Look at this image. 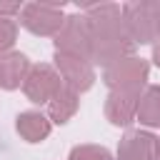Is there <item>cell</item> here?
I'll return each instance as SVG.
<instances>
[{
	"mask_svg": "<svg viewBox=\"0 0 160 160\" xmlns=\"http://www.w3.org/2000/svg\"><path fill=\"white\" fill-rule=\"evenodd\" d=\"M85 18L90 22V35H92V50H90L92 65L110 68V65L135 55L138 45L125 32L120 5H115V2L85 5Z\"/></svg>",
	"mask_w": 160,
	"mask_h": 160,
	"instance_id": "6da1fadb",
	"label": "cell"
},
{
	"mask_svg": "<svg viewBox=\"0 0 160 160\" xmlns=\"http://www.w3.org/2000/svg\"><path fill=\"white\" fill-rule=\"evenodd\" d=\"M148 75H150V62L145 58L130 55L110 68L102 70V82L108 85V90H138L142 92L148 85Z\"/></svg>",
	"mask_w": 160,
	"mask_h": 160,
	"instance_id": "7a4b0ae2",
	"label": "cell"
},
{
	"mask_svg": "<svg viewBox=\"0 0 160 160\" xmlns=\"http://www.w3.org/2000/svg\"><path fill=\"white\" fill-rule=\"evenodd\" d=\"M62 5L58 2H25L20 12V25L40 38H55L65 25Z\"/></svg>",
	"mask_w": 160,
	"mask_h": 160,
	"instance_id": "3957f363",
	"label": "cell"
},
{
	"mask_svg": "<svg viewBox=\"0 0 160 160\" xmlns=\"http://www.w3.org/2000/svg\"><path fill=\"white\" fill-rule=\"evenodd\" d=\"M55 52H68V55H80L90 60L92 50V35H90V22L85 12H75L65 18V25L55 35Z\"/></svg>",
	"mask_w": 160,
	"mask_h": 160,
	"instance_id": "277c9868",
	"label": "cell"
},
{
	"mask_svg": "<svg viewBox=\"0 0 160 160\" xmlns=\"http://www.w3.org/2000/svg\"><path fill=\"white\" fill-rule=\"evenodd\" d=\"M122 8V22L125 32L135 45H148L158 40L155 35V15H152V0H135L125 2Z\"/></svg>",
	"mask_w": 160,
	"mask_h": 160,
	"instance_id": "5b68a950",
	"label": "cell"
},
{
	"mask_svg": "<svg viewBox=\"0 0 160 160\" xmlns=\"http://www.w3.org/2000/svg\"><path fill=\"white\" fill-rule=\"evenodd\" d=\"M52 60H55V70H58L62 85H68L75 92H85V90L92 88V82H95V65L88 58L55 52Z\"/></svg>",
	"mask_w": 160,
	"mask_h": 160,
	"instance_id": "8992f818",
	"label": "cell"
},
{
	"mask_svg": "<svg viewBox=\"0 0 160 160\" xmlns=\"http://www.w3.org/2000/svg\"><path fill=\"white\" fill-rule=\"evenodd\" d=\"M60 88H62V80H60L55 65H48V62L32 65L28 78H25V82H22L25 98L30 102H35V105H48Z\"/></svg>",
	"mask_w": 160,
	"mask_h": 160,
	"instance_id": "52a82bcc",
	"label": "cell"
},
{
	"mask_svg": "<svg viewBox=\"0 0 160 160\" xmlns=\"http://www.w3.org/2000/svg\"><path fill=\"white\" fill-rule=\"evenodd\" d=\"M140 95L138 90H110L105 98V118L118 128H128L138 118Z\"/></svg>",
	"mask_w": 160,
	"mask_h": 160,
	"instance_id": "ba28073f",
	"label": "cell"
},
{
	"mask_svg": "<svg viewBox=\"0 0 160 160\" xmlns=\"http://www.w3.org/2000/svg\"><path fill=\"white\" fill-rule=\"evenodd\" d=\"M118 160H158V138L150 130H128L118 142Z\"/></svg>",
	"mask_w": 160,
	"mask_h": 160,
	"instance_id": "9c48e42d",
	"label": "cell"
},
{
	"mask_svg": "<svg viewBox=\"0 0 160 160\" xmlns=\"http://www.w3.org/2000/svg\"><path fill=\"white\" fill-rule=\"evenodd\" d=\"M30 60L25 52H18V50H10L5 55H0V88L5 90H18L28 72H30Z\"/></svg>",
	"mask_w": 160,
	"mask_h": 160,
	"instance_id": "30bf717a",
	"label": "cell"
},
{
	"mask_svg": "<svg viewBox=\"0 0 160 160\" xmlns=\"http://www.w3.org/2000/svg\"><path fill=\"white\" fill-rule=\"evenodd\" d=\"M15 130L25 142H42L50 135L52 122L40 110H28V112H20L15 118Z\"/></svg>",
	"mask_w": 160,
	"mask_h": 160,
	"instance_id": "8fae6325",
	"label": "cell"
},
{
	"mask_svg": "<svg viewBox=\"0 0 160 160\" xmlns=\"http://www.w3.org/2000/svg\"><path fill=\"white\" fill-rule=\"evenodd\" d=\"M78 108H80V92H75V90H70L68 85H62V88L52 95V100L48 102V118H50V122H55V125H65V122L78 112Z\"/></svg>",
	"mask_w": 160,
	"mask_h": 160,
	"instance_id": "7c38bea8",
	"label": "cell"
},
{
	"mask_svg": "<svg viewBox=\"0 0 160 160\" xmlns=\"http://www.w3.org/2000/svg\"><path fill=\"white\" fill-rule=\"evenodd\" d=\"M145 128H160V85H148L138 102V118Z\"/></svg>",
	"mask_w": 160,
	"mask_h": 160,
	"instance_id": "4fadbf2b",
	"label": "cell"
},
{
	"mask_svg": "<svg viewBox=\"0 0 160 160\" xmlns=\"http://www.w3.org/2000/svg\"><path fill=\"white\" fill-rule=\"evenodd\" d=\"M70 160H112V155L102 145H75L70 150Z\"/></svg>",
	"mask_w": 160,
	"mask_h": 160,
	"instance_id": "5bb4252c",
	"label": "cell"
},
{
	"mask_svg": "<svg viewBox=\"0 0 160 160\" xmlns=\"http://www.w3.org/2000/svg\"><path fill=\"white\" fill-rule=\"evenodd\" d=\"M18 40V22L10 18H0V55L10 52Z\"/></svg>",
	"mask_w": 160,
	"mask_h": 160,
	"instance_id": "9a60e30c",
	"label": "cell"
},
{
	"mask_svg": "<svg viewBox=\"0 0 160 160\" xmlns=\"http://www.w3.org/2000/svg\"><path fill=\"white\" fill-rule=\"evenodd\" d=\"M20 12H22V2H18V0H0V18L15 20V18H20Z\"/></svg>",
	"mask_w": 160,
	"mask_h": 160,
	"instance_id": "2e32d148",
	"label": "cell"
},
{
	"mask_svg": "<svg viewBox=\"0 0 160 160\" xmlns=\"http://www.w3.org/2000/svg\"><path fill=\"white\" fill-rule=\"evenodd\" d=\"M152 15H155V35L160 38V0H152Z\"/></svg>",
	"mask_w": 160,
	"mask_h": 160,
	"instance_id": "e0dca14e",
	"label": "cell"
},
{
	"mask_svg": "<svg viewBox=\"0 0 160 160\" xmlns=\"http://www.w3.org/2000/svg\"><path fill=\"white\" fill-rule=\"evenodd\" d=\"M152 62L160 68V38L155 40V45H152Z\"/></svg>",
	"mask_w": 160,
	"mask_h": 160,
	"instance_id": "ac0fdd59",
	"label": "cell"
},
{
	"mask_svg": "<svg viewBox=\"0 0 160 160\" xmlns=\"http://www.w3.org/2000/svg\"><path fill=\"white\" fill-rule=\"evenodd\" d=\"M158 160H160V138H158Z\"/></svg>",
	"mask_w": 160,
	"mask_h": 160,
	"instance_id": "d6986e66",
	"label": "cell"
}]
</instances>
